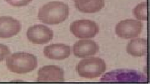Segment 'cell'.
Returning <instances> with one entry per match:
<instances>
[{
    "instance_id": "1",
    "label": "cell",
    "mask_w": 150,
    "mask_h": 84,
    "mask_svg": "<svg viewBox=\"0 0 150 84\" xmlns=\"http://www.w3.org/2000/svg\"><path fill=\"white\" fill-rule=\"evenodd\" d=\"M69 14V8L67 4L59 1H53L40 8L38 18L42 23L53 25L65 21Z\"/></svg>"
},
{
    "instance_id": "2",
    "label": "cell",
    "mask_w": 150,
    "mask_h": 84,
    "mask_svg": "<svg viewBox=\"0 0 150 84\" xmlns=\"http://www.w3.org/2000/svg\"><path fill=\"white\" fill-rule=\"evenodd\" d=\"M36 56L25 52H19L8 56L6 59L7 68L11 72L19 74L29 73L37 67Z\"/></svg>"
},
{
    "instance_id": "3",
    "label": "cell",
    "mask_w": 150,
    "mask_h": 84,
    "mask_svg": "<svg viewBox=\"0 0 150 84\" xmlns=\"http://www.w3.org/2000/svg\"><path fill=\"white\" fill-rule=\"evenodd\" d=\"M107 69L103 59L91 57L83 59L78 63L76 69L81 77L92 79L97 78L104 73Z\"/></svg>"
},
{
    "instance_id": "4",
    "label": "cell",
    "mask_w": 150,
    "mask_h": 84,
    "mask_svg": "<svg viewBox=\"0 0 150 84\" xmlns=\"http://www.w3.org/2000/svg\"><path fill=\"white\" fill-rule=\"evenodd\" d=\"M101 82H143L146 77L144 74L136 70L118 69L108 72L103 75Z\"/></svg>"
},
{
    "instance_id": "5",
    "label": "cell",
    "mask_w": 150,
    "mask_h": 84,
    "mask_svg": "<svg viewBox=\"0 0 150 84\" xmlns=\"http://www.w3.org/2000/svg\"><path fill=\"white\" fill-rule=\"evenodd\" d=\"M70 29L76 37L80 38L94 37L99 32V27L97 23L87 19L74 22L71 24Z\"/></svg>"
},
{
    "instance_id": "6",
    "label": "cell",
    "mask_w": 150,
    "mask_h": 84,
    "mask_svg": "<svg viewBox=\"0 0 150 84\" xmlns=\"http://www.w3.org/2000/svg\"><path fill=\"white\" fill-rule=\"evenodd\" d=\"M144 28L143 23L138 20L127 19L116 24L115 33L119 37L125 39L137 37Z\"/></svg>"
},
{
    "instance_id": "7",
    "label": "cell",
    "mask_w": 150,
    "mask_h": 84,
    "mask_svg": "<svg viewBox=\"0 0 150 84\" xmlns=\"http://www.w3.org/2000/svg\"><path fill=\"white\" fill-rule=\"evenodd\" d=\"M26 36L32 43L43 44L49 43L52 40L53 32L47 26L42 24H35L28 29Z\"/></svg>"
},
{
    "instance_id": "8",
    "label": "cell",
    "mask_w": 150,
    "mask_h": 84,
    "mask_svg": "<svg viewBox=\"0 0 150 84\" xmlns=\"http://www.w3.org/2000/svg\"><path fill=\"white\" fill-rule=\"evenodd\" d=\"M64 72L59 66L50 65L43 66L38 73V82H62L64 81Z\"/></svg>"
},
{
    "instance_id": "9",
    "label": "cell",
    "mask_w": 150,
    "mask_h": 84,
    "mask_svg": "<svg viewBox=\"0 0 150 84\" xmlns=\"http://www.w3.org/2000/svg\"><path fill=\"white\" fill-rule=\"evenodd\" d=\"M21 29L19 21L10 17H0V38H8L16 35Z\"/></svg>"
},
{
    "instance_id": "10",
    "label": "cell",
    "mask_w": 150,
    "mask_h": 84,
    "mask_svg": "<svg viewBox=\"0 0 150 84\" xmlns=\"http://www.w3.org/2000/svg\"><path fill=\"white\" fill-rule=\"evenodd\" d=\"M99 50V46L96 42L91 40L79 41L73 46V53L78 57L84 58L94 55Z\"/></svg>"
},
{
    "instance_id": "11",
    "label": "cell",
    "mask_w": 150,
    "mask_h": 84,
    "mask_svg": "<svg viewBox=\"0 0 150 84\" xmlns=\"http://www.w3.org/2000/svg\"><path fill=\"white\" fill-rule=\"evenodd\" d=\"M43 53L46 57L49 59L62 60L70 55L71 47L62 43L53 44L45 48Z\"/></svg>"
},
{
    "instance_id": "12",
    "label": "cell",
    "mask_w": 150,
    "mask_h": 84,
    "mask_svg": "<svg viewBox=\"0 0 150 84\" xmlns=\"http://www.w3.org/2000/svg\"><path fill=\"white\" fill-rule=\"evenodd\" d=\"M128 54L136 57L145 55L147 51V42L144 38H137L131 40L127 47Z\"/></svg>"
},
{
    "instance_id": "13",
    "label": "cell",
    "mask_w": 150,
    "mask_h": 84,
    "mask_svg": "<svg viewBox=\"0 0 150 84\" xmlns=\"http://www.w3.org/2000/svg\"><path fill=\"white\" fill-rule=\"evenodd\" d=\"M105 5L104 0H89L81 5L75 6L79 11L87 13H92L100 11Z\"/></svg>"
},
{
    "instance_id": "14",
    "label": "cell",
    "mask_w": 150,
    "mask_h": 84,
    "mask_svg": "<svg viewBox=\"0 0 150 84\" xmlns=\"http://www.w3.org/2000/svg\"><path fill=\"white\" fill-rule=\"evenodd\" d=\"M134 15L137 19L142 21L147 20V5L146 2L141 3L135 7Z\"/></svg>"
},
{
    "instance_id": "15",
    "label": "cell",
    "mask_w": 150,
    "mask_h": 84,
    "mask_svg": "<svg viewBox=\"0 0 150 84\" xmlns=\"http://www.w3.org/2000/svg\"><path fill=\"white\" fill-rule=\"evenodd\" d=\"M5 1L13 6L21 7L28 5L32 0H5Z\"/></svg>"
},
{
    "instance_id": "16",
    "label": "cell",
    "mask_w": 150,
    "mask_h": 84,
    "mask_svg": "<svg viewBox=\"0 0 150 84\" xmlns=\"http://www.w3.org/2000/svg\"><path fill=\"white\" fill-rule=\"evenodd\" d=\"M11 53V51L8 46L0 43V62L3 61Z\"/></svg>"
},
{
    "instance_id": "17",
    "label": "cell",
    "mask_w": 150,
    "mask_h": 84,
    "mask_svg": "<svg viewBox=\"0 0 150 84\" xmlns=\"http://www.w3.org/2000/svg\"><path fill=\"white\" fill-rule=\"evenodd\" d=\"M73 1H74V2L75 3L78 2V1H80V0H73Z\"/></svg>"
}]
</instances>
